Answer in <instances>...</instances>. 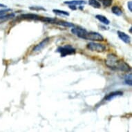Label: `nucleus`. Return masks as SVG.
<instances>
[{"instance_id":"1","label":"nucleus","mask_w":132,"mask_h":132,"mask_svg":"<svg viewBox=\"0 0 132 132\" xmlns=\"http://www.w3.org/2000/svg\"><path fill=\"white\" fill-rule=\"evenodd\" d=\"M57 52L60 53L61 57H66L70 55L76 53V49L71 45H65L64 46H60L57 49Z\"/></svg>"},{"instance_id":"2","label":"nucleus","mask_w":132,"mask_h":132,"mask_svg":"<svg viewBox=\"0 0 132 132\" xmlns=\"http://www.w3.org/2000/svg\"><path fill=\"white\" fill-rule=\"evenodd\" d=\"M113 70H115V71L118 70V71L128 73V72L131 71V67H130V66L127 63L118 59V60L115 63Z\"/></svg>"},{"instance_id":"3","label":"nucleus","mask_w":132,"mask_h":132,"mask_svg":"<svg viewBox=\"0 0 132 132\" xmlns=\"http://www.w3.org/2000/svg\"><path fill=\"white\" fill-rule=\"evenodd\" d=\"M87 48L91 51H95L97 53H102L106 50V46L104 44L96 42H89L87 44Z\"/></svg>"},{"instance_id":"4","label":"nucleus","mask_w":132,"mask_h":132,"mask_svg":"<svg viewBox=\"0 0 132 132\" xmlns=\"http://www.w3.org/2000/svg\"><path fill=\"white\" fill-rule=\"evenodd\" d=\"M85 39L91 40V41H103L104 37L99 32L91 31V32H87Z\"/></svg>"},{"instance_id":"5","label":"nucleus","mask_w":132,"mask_h":132,"mask_svg":"<svg viewBox=\"0 0 132 132\" xmlns=\"http://www.w3.org/2000/svg\"><path fill=\"white\" fill-rule=\"evenodd\" d=\"M71 31L73 34L76 35V36H78L80 38L84 39H85L86 35L87 34V32H88L86 29L82 28H73Z\"/></svg>"},{"instance_id":"6","label":"nucleus","mask_w":132,"mask_h":132,"mask_svg":"<svg viewBox=\"0 0 132 132\" xmlns=\"http://www.w3.org/2000/svg\"><path fill=\"white\" fill-rule=\"evenodd\" d=\"M21 20H39V16L36 14L32 13H27V14H23L19 17Z\"/></svg>"},{"instance_id":"7","label":"nucleus","mask_w":132,"mask_h":132,"mask_svg":"<svg viewBox=\"0 0 132 132\" xmlns=\"http://www.w3.org/2000/svg\"><path fill=\"white\" fill-rule=\"evenodd\" d=\"M49 40H50V38H49V37H47V38L44 39V40H42L40 43L35 46V47L33 48L32 51H41L42 49H43L47 45Z\"/></svg>"},{"instance_id":"8","label":"nucleus","mask_w":132,"mask_h":132,"mask_svg":"<svg viewBox=\"0 0 132 132\" xmlns=\"http://www.w3.org/2000/svg\"><path fill=\"white\" fill-rule=\"evenodd\" d=\"M123 95V92L121 91H113V92H111V93H109L108 95H106L105 97H104V100L105 101H109V100H112L113 98H114L116 97H118V96H121V95Z\"/></svg>"},{"instance_id":"9","label":"nucleus","mask_w":132,"mask_h":132,"mask_svg":"<svg viewBox=\"0 0 132 132\" xmlns=\"http://www.w3.org/2000/svg\"><path fill=\"white\" fill-rule=\"evenodd\" d=\"M117 33L118 35V37H119V38L121 39L122 41H123L126 44L130 43V42H131V37H130L127 34H126L125 32L120 31V30L118 31Z\"/></svg>"},{"instance_id":"10","label":"nucleus","mask_w":132,"mask_h":132,"mask_svg":"<svg viewBox=\"0 0 132 132\" xmlns=\"http://www.w3.org/2000/svg\"><path fill=\"white\" fill-rule=\"evenodd\" d=\"M65 4L68 5H82V4H86L87 2L85 0H71V1H67V2H64Z\"/></svg>"},{"instance_id":"11","label":"nucleus","mask_w":132,"mask_h":132,"mask_svg":"<svg viewBox=\"0 0 132 132\" xmlns=\"http://www.w3.org/2000/svg\"><path fill=\"white\" fill-rule=\"evenodd\" d=\"M95 18L99 20L101 23H102L103 24H105V25H109V23H110V21L104 15H95Z\"/></svg>"},{"instance_id":"12","label":"nucleus","mask_w":132,"mask_h":132,"mask_svg":"<svg viewBox=\"0 0 132 132\" xmlns=\"http://www.w3.org/2000/svg\"><path fill=\"white\" fill-rule=\"evenodd\" d=\"M55 24H58V25H60V26H64V27H73L74 24H72V23H70V22H65V21H61V20H56L55 21Z\"/></svg>"},{"instance_id":"13","label":"nucleus","mask_w":132,"mask_h":132,"mask_svg":"<svg viewBox=\"0 0 132 132\" xmlns=\"http://www.w3.org/2000/svg\"><path fill=\"white\" fill-rule=\"evenodd\" d=\"M15 17V14L14 13H11V14H7V15H4L0 16V23L1 22H4V21H6V20H9L11 18H13Z\"/></svg>"},{"instance_id":"14","label":"nucleus","mask_w":132,"mask_h":132,"mask_svg":"<svg viewBox=\"0 0 132 132\" xmlns=\"http://www.w3.org/2000/svg\"><path fill=\"white\" fill-rule=\"evenodd\" d=\"M111 11L114 15H117V16H120L122 14V11L121 9L118 6H114L111 8Z\"/></svg>"},{"instance_id":"15","label":"nucleus","mask_w":132,"mask_h":132,"mask_svg":"<svg viewBox=\"0 0 132 132\" xmlns=\"http://www.w3.org/2000/svg\"><path fill=\"white\" fill-rule=\"evenodd\" d=\"M89 4L91 6L95 8V9H100V7H101L100 3L98 1H97V0H89Z\"/></svg>"},{"instance_id":"16","label":"nucleus","mask_w":132,"mask_h":132,"mask_svg":"<svg viewBox=\"0 0 132 132\" xmlns=\"http://www.w3.org/2000/svg\"><path fill=\"white\" fill-rule=\"evenodd\" d=\"M39 21L41 22H45V23H55V21H56V19H53V18H41L39 17Z\"/></svg>"},{"instance_id":"17","label":"nucleus","mask_w":132,"mask_h":132,"mask_svg":"<svg viewBox=\"0 0 132 132\" xmlns=\"http://www.w3.org/2000/svg\"><path fill=\"white\" fill-rule=\"evenodd\" d=\"M53 12L55 13V14H57V15H65V16H69V13L67 12V11H61V10H59V9H53Z\"/></svg>"},{"instance_id":"18","label":"nucleus","mask_w":132,"mask_h":132,"mask_svg":"<svg viewBox=\"0 0 132 132\" xmlns=\"http://www.w3.org/2000/svg\"><path fill=\"white\" fill-rule=\"evenodd\" d=\"M125 82L127 85H129V86H131L132 85L131 73L125 76Z\"/></svg>"},{"instance_id":"19","label":"nucleus","mask_w":132,"mask_h":132,"mask_svg":"<svg viewBox=\"0 0 132 132\" xmlns=\"http://www.w3.org/2000/svg\"><path fill=\"white\" fill-rule=\"evenodd\" d=\"M29 9L32 11H46V9L42 6H31Z\"/></svg>"},{"instance_id":"20","label":"nucleus","mask_w":132,"mask_h":132,"mask_svg":"<svg viewBox=\"0 0 132 132\" xmlns=\"http://www.w3.org/2000/svg\"><path fill=\"white\" fill-rule=\"evenodd\" d=\"M102 3L104 7H109L112 4V0H104Z\"/></svg>"},{"instance_id":"21","label":"nucleus","mask_w":132,"mask_h":132,"mask_svg":"<svg viewBox=\"0 0 132 132\" xmlns=\"http://www.w3.org/2000/svg\"><path fill=\"white\" fill-rule=\"evenodd\" d=\"M11 9H4V10H0V16H2V15H5L7 12H9V11H11Z\"/></svg>"},{"instance_id":"22","label":"nucleus","mask_w":132,"mask_h":132,"mask_svg":"<svg viewBox=\"0 0 132 132\" xmlns=\"http://www.w3.org/2000/svg\"><path fill=\"white\" fill-rule=\"evenodd\" d=\"M127 7L129 10L130 12H131L132 11V2L131 1H129V2L127 3Z\"/></svg>"},{"instance_id":"23","label":"nucleus","mask_w":132,"mask_h":132,"mask_svg":"<svg viewBox=\"0 0 132 132\" xmlns=\"http://www.w3.org/2000/svg\"><path fill=\"white\" fill-rule=\"evenodd\" d=\"M69 9H71V10H73V11H75V10H76L77 9V8L76 7V5H69Z\"/></svg>"},{"instance_id":"24","label":"nucleus","mask_w":132,"mask_h":132,"mask_svg":"<svg viewBox=\"0 0 132 132\" xmlns=\"http://www.w3.org/2000/svg\"><path fill=\"white\" fill-rule=\"evenodd\" d=\"M0 8H7V6L3 4H0Z\"/></svg>"},{"instance_id":"25","label":"nucleus","mask_w":132,"mask_h":132,"mask_svg":"<svg viewBox=\"0 0 132 132\" xmlns=\"http://www.w3.org/2000/svg\"><path fill=\"white\" fill-rule=\"evenodd\" d=\"M98 1H100V2H103L104 0H98Z\"/></svg>"}]
</instances>
